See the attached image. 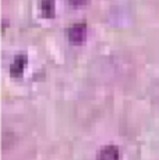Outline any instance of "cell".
Returning a JSON list of instances; mask_svg holds the SVG:
<instances>
[{
	"label": "cell",
	"instance_id": "cell-1",
	"mask_svg": "<svg viewBox=\"0 0 159 160\" xmlns=\"http://www.w3.org/2000/svg\"><path fill=\"white\" fill-rule=\"evenodd\" d=\"M67 38L73 45L84 43L85 38H87V27H85V24H74L73 27H70L69 32H67Z\"/></svg>",
	"mask_w": 159,
	"mask_h": 160
},
{
	"label": "cell",
	"instance_id": "cell-5",
	"mask_svg": "<svg viewBox=\"0 0 159 160\" xmlns=\"http://www.w3.org/2000/svg\"><path fill=\"white\" fill-rule=\"evenodd\" d=\"M88 0H70V3H71V6H74V7H78V6H84L87 4Z\"/></svg>",
	"mask_w": 159,
	"mask_h": 160
},
{
	"label": "cell",
	"instance_id": "cell-4",
	"mask_svg": "<svg viewBox=\"0 0 159 160\" xmlns=\"http://www.w3.org/2000/svg\"><path fill=\"white\" fill-rule=\"evenodd\" d=\"M41 11L45 18H52L54 15V0H42Z\"/></svg>",
	"mask_w": 159,
	"mask_h": 160
},
{
	"label": "cell",
	"instance_id": "cell-2",
	"mask_svg": "<svg viewBox=\"0 0 159 160\" xmlns=\"http://www.w3.org/2000/svg\"><path fill=\"white\" fill-rule=\"evenodd\" d=\"M96 160H119V149L115 145L103 146L96 153Z\"/></svg>",
	"mask_w": 159,
	"mask_h": 160
},
{
	"label": "cell",
	"instance_id": "cell-3",
	"mask_svg": "<svg viewBox=\"0 0 159 160\" xmlns=\"http://www.w3.org/2000/svg\"><path fill=\"white\" fill-rule=\"evenodd\" d=\"M25 66H27V56H25V54H18V56L14 58L13 64H11V67H10L11 75H13V77L23 75Z\"/></svg>",
	"mask_w": 159,
	"mask_h": 160
}]
</instances>
